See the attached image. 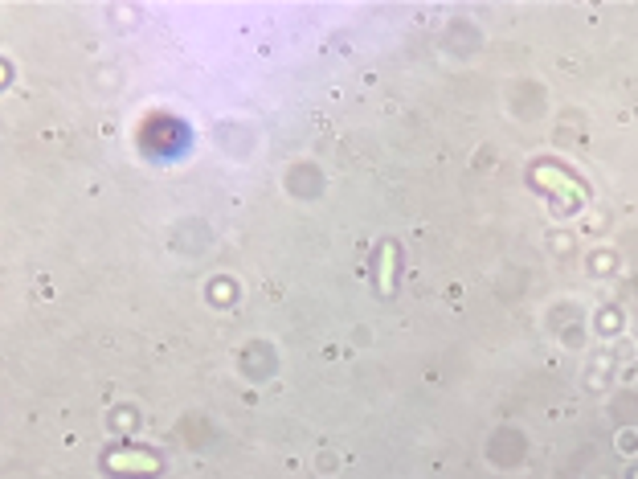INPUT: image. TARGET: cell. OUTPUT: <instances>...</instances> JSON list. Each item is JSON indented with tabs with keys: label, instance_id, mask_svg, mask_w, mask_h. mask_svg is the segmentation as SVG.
<instances>
[{
	"label": "cell",
	"instance_id": "obj_1",
	"mask_svg": "<svg viewBox=\"0 0 638 479\" xmlns=\"http://www.w3.org/2000/svg\"><path fill=\"white\" fill-rule=\"evenodd\" d=\"M107 467H111L115 475H152V471L160 467V459L148 451H111L107 455Z\"/></svg>",
	"mask_w": 638,
	"mask_h": 479
},
{
	"label": "cell",
	"instance_id": "obj_2",
	"mask_svg": "<svg viewBox=\"0 0 638 479\" xmlns=\"http://www.w3.org/2000/svg\"><path fill=\"white\" fill-rule=\"evenodd\" d=\"M381 271H385L381 292H389V287H393V279H389V274H393V246H385V266H381Z\"/></svg>",
	"mask_w": 638,
	"mask_h": 479
}]
</instances>
